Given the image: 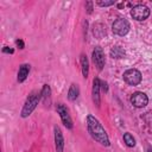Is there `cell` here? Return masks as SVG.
Listing matches in <instances>:
<instances>
[{"label": "cell", "mask_w": 152, "mask_h": 152, "mask_svg": "<svg viewBox=\"0 0 152 152\" xmlns=\"http://www.w3.org/2000/svg\"><path fill=\"white\" fill-rule=\"evenodd\" d=\"M113 32L118 36H125L129 31V23L125 18H119L113 23Z\"/></svg>", "instance_id": "3957f363"}, {"label": "cell", "mask_w": 152, "mask_h": 152, "mask_svg": "<svg viewBox=\"0 0 152 152\" xmlns=\"http://www.w3.org/2000/svg\"><path fill=\"white\" fill-rule=\"evenodd\" d=\"M57 112H58V114H59V116H61V119H62L64 126H65L66 128L71 129V128H72V120H71V118H70V115H69V113H68V109H66L63 104H58V106H57Z\"/></svg>", "instance_id": "52a82bcc"}, {"label": "cell", "mask_w": 152, "mask_h": 152, "mask_svg": "<svg viewBox=\"0 0 152 152\" xmlns=\"http://www.w3.org/2000/svg\"><path fill=\"white\" fill-rule=\"evenodd\" d=\"M124 140H125L126 145L129 146V147H133V146L135 145V139H134L133 135L129 134V133H125V134H124Z\"/></svg>", "instance_id": "9a60e30c"}, {"label": "cell", "mask_w": 152, "mask_h": 152, "mask_svg": "<svg viewBox=\"0 0 152 152\" xmlns=\"http://www.w3.org/2000/svg\"><path fill=\"white\" fill-rule=\"evenodd\" d=\"M78 94H80V90H78L77 84H71V87L68 91V99L70 101H75L78 97Z\"/></svg>", "instance_id": "4fadbf2b"}, {"label": "cell", "mask_w": 152, "mask_h": 152, "mask_svg": "<svg viewBox=\"0 0 152 152\" xmlns=\"http://www.w3.org/2000/svg\"><path fill=\"white\" fill-rule=\"evenodd\" d=\"M87 124H88V131L90 133V135L99 141L101 145L103 146H109V139L108 135L103 128V126L100 124V121L93 116V115H88L87 118Z\"/></svg>", "instance_id": "6da1fadb"}, {"label": "cell", "mask_w": 152, "mask_h": 152, "mask_svg": "<svg viewBox=\"0 0 152 152\" xmlns=\"http://www.w3.org/2000/svg\"><path fill=\"white\" fill-rule=\"evenodd\" d=\"M28 71H30V65H28V64H23V65L19 68L18 81H19V82L25 81L26 77H27V75H28Z\"/></svg>", "instance_id": "8fae6325"}, {"label": "cell", "mask_w": 152, "mask_h": 152, "mask_svg": "<svg viewBox=\"0 0 152 152\" xmlns=\"http://www.w3.org/2000/svg\"><path fill=\"white\" fill-rule=\"evenodd\" d=\"M40 97H42V93H38V91H33V93L28 96V99L26 100L25 106H24V108H23V110H21V116H23V118H26V116H28V115L32 113V110L37 107L38 101H39Z\"/></svg>", "instance_id": "7a4b0ae2"}, {"label": "cell", "mask_w": 152, "mask_h": 152, "mask_svg": "<svg viewBox=\"0 0 152 152\" xmlns=\"http://www.w3.org/2000/svg\"><path fill=\"white\" fill-rule=\"evenodd\" d=\"M131 15L133 17V19L141 21V20H145L150 15V10L145 5H135L131 11Z\"/></svg>", "instance_id": "5b68a950"}, {"label": "cell", "mask_w": 152, "mask_h": 152, "mask_svg": "<svg viewBox=\"0 0 152 152\" xmlns=\"http://www.w3.org/2000/svg\"><path fill=\"white\" fill-rule=\"evenodd\" d=\"M147 102H148V99H147L146 94H144V93H141V91H137V93H134V94L131 96V103H132L134 107H137V108H142V107H145V106L147 104Z\"/></svg>", "instance_id": "8992f818"}, {"label": "cell", "mask_w": 152, "mask_h": 152, "mask_svg": "<svg viewBox=\"0 0 152 152\" xmlns=\"http://www.w3.org/2000/svg\"><path fill=\"white\" fill-rule=\"evenodd\" d=\"M115 1H97V5L99 6H110V5H114Z\"/></svg>", "instance_id": "e0dca14e"}, {"label": "cell", "mask_w": 152, "mask_h": 152, "mask_svg": "<svg viewBox=\"0 0 152 152\" xmlns=\"http://www.w3.org/2000/svg\"><path fill=\"white\" fill-rule=\"evenodd\" d=\"M101 88H102L106 93L108 91V87H107V83H106V82H101Z\"/></svg>", "instance_id": "ffe728a7"}, {"label": "cell", "mask_w": 152, "mask_h": 152, "mask_svg": "<svg viewBox=\"0 0 152 152\" xmlns=\"http://www.w3.org/2000/svg\"><path fill=\"white\" fill-rule=\"evenodd\" d=\"M55 142H56V152H63L64 148V139L59 127H55Z\"/></svg>", "instance_id": "9c48e42d"}, {"label": "cell", "mask_w": 152, "mask_h": 152, "mask_svg": "<svg viewBox=\"0 0 152 152\" xmlns=\"http://www.w3.org/2000/svg\"><path fill=\"white\" fill-rule=\"evenodd\" d=\"M93 61L96 65V68L99 70H102L103 66H104V55H103V51L100 46L95 48L94 51H93Z\"/></svg>", "instance_id": "ba28073f"}, {"label": "cell", "mask_w": 152, "mask_h": 152, "mask_svg": "<svg viewBox=\"0 0 152 152\" xmlns=\"http://www.w3.org/2000/svg\"><path fill=\"white\" fill-rule=\"evenodd\" d=\"M100 88H101V82L96 77L94 78V82H93V101L97 107L100 106Z\"/></svg>", "instance_id": "30bf717a"}, {"label": "cell", "mask_w": 152, "mask_h": 152, "mask_svg": "<svg viewBox=\"0 0 152 152\" xmlns=\"http://www.w3.org/2000/svg\"><path fill=\"white\" fill-rule=\"evenodd\" d=\"M2 51H4V52H10V53H13V49H8L7 46H5Z\"/></svg>", "instance_id": "44dd1931"}, {"label": "cell", "mask_w": 152, "mask_h": 152, "mask_svg": "<svg viewBox=\"0 0 152 152\" xmlns=\"http://www.w3.org/2000/svg\"><path fill=\"white\" fill-rule=\"evenodd\" d=\"M87 11H88V13H91V10H93V2L91 1H87Z\"/></svg>", "instance_id": "ac0fdd59"}, {"label": "cell", "mask_w": 152, "mask_h": 152, "mask_svg": "<svg viewBox=\"0 0 152 152\" xmlns=\"http://www.w3.org/2000/svg\"><path fill=\"white\" fill-rule=\"evenodd\" d=\"M124 80L131 86H137L141 82V72L137 69H128L124 72Z\"/></svg>", "instance_id": "277c9868"}, {"label": "cell", "mask_w": 152, "mask_h": 152, "mask_svg": "<svg viewBox=\"0 0 152 152\" xmlns=\"http://www.w3.org/2000/svg\"><path fill=\"white\" fill-rule=\"evenodd\" d=\"M81 64H82V74H83V77H88V74H89V63H88V59L86 57V55H81Z\"/></svg>", "instance_id": "5bb4252c"}, {"label": "cell", "mask_w": 152, "mask_h": 152, "mask_svg": "<svg viewBox=\"0 0 152 152\" xmlns=\"http://www.w3.org/2000/svg\"><path fill=\"white\" fill-rule=\"evenodd\" d=\"M15 44H17L18 46H20V49H24V43H23V40L18 39V40H15Z\"/></svg>", "instance_id": "d6986e66"}, {"label": "cell", "mask_w": 152, "mask_h": 152, "mask_svg": "<svg viewBox=\"0 0 152 152\" xmlns=\"http://www.w3.org/2000/svg\"><path fill=\"white\" fill-rule=\"evenodd\" d=\"M110 57L112 58H116V59L122 58V57H125V50L122 48H120V46H114L110 50Z\"/></svg>", "instance_id": "7c38bea8"}, {"label": "cell", "mask_w": 152, "mask_h": 152, "mask_svg": "<svg viewBox=\"0 0 152 152\" xmlns=\"http://www.w3.org/2000/svg\"><path fill=\"white\" fill-rule=\"evenodd\" d=\"M42 97L44 99V102L46 103V97L49 99L50 97V87L48 84H45L43 87V90H42Z\"/></svg>", "instance_id": "2e32d148"}]
</instances>
